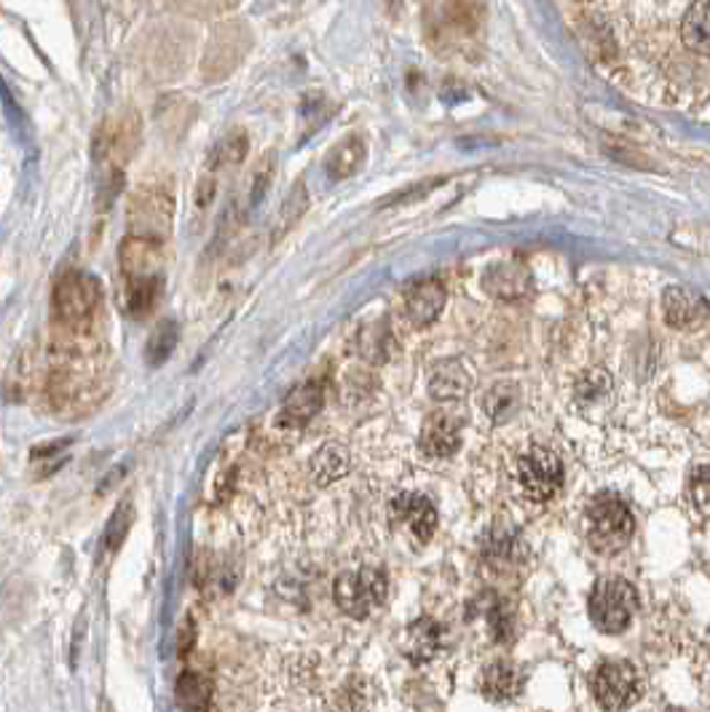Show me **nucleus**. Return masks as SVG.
Returning <instances> with one entry per match:
<instances>
[{"label": "nucleus", "instance_id": "nucleus-8", "mask_svg": "<svg viewBox=\"0 0 710 712\" xmlns=\"http://www.w3.org/2000/svg\"><path fill=\"white\" fill-rule=\"evenodd\" d=\"M126 217H130V230L134 236H145V239L164 241L166 236L172 234L175 198H172L169 190L156 188V185L140 188V190H134L132 198H130V209H126Z\"/></svg>", "mask_w": 710, "mask_h": 712}, {"label": "nucleus", "instance_id": "nucleus-2", "mask_svg": "<svg viewBox=\"0 0 710 712\" xmlns=\"http://www.w3.org/2000/svg\"><path fill=\"white\" fill-rule=\"evenodd\" d=\"M636 519L628 502L617 493H598L585 509V538L598 555H617L628 547Z\"/></svg>", "mask_w": 710, "mask_h": 712}, {"label": "nucleus", "instance_id": "nucleus-15", "mask_svg": "<svg viewBox=\"0 0 710 712\" xmlns=\"http://www.w3.org/2000/svg\"><path fill=\"white\" fill-rule=\"evenodd\" d=\"M445 287L440 285V281H421V285H415L413 290H408L405 295V313H408V322L413 327H419V330H424V327H430L434 319L443 313L445 308Z\"/></svg>", "mask_w": 710, "mask_h": 712}, {"label": "nucleus", "instance_id": "nucleus-17", "mask_svg": "<svg viewBox=\"0 0 710 712\" xmlns=\"http://www.w3.org/2000/svg\"><path fill=\"white\" fill-rule=\"evenodd\" d=\"M483 287L502 300L521 298V295H526L528 287H531L528 268L523 266V262H515V260L491 262L488 271L483 274Z\"/></svg>", "mask_w": 710, "mask_h": 712}, {"label": "nucleus", "instance_id": "nucleus-32", "mask_svg": "<svg viewBox=\"0 0 710 712\" xmlns=\"http://www.w3.org/2000/svg\"><path fill=\"white\" fill-rule=\"evenodd\" d=\"M306 204H309V198H306V190L303 185H296L292 188V194L287 196V202L281 204V211H279V230L274 236H281L285 230H290L296 223L300 220V215L306 211Z\"/></svg>", "mask_w": 710, "mask_h": 712}, {"label": "nucleus", "instance_id": "nucleus-16", "mask_svg": "<svg viewBox=\"0 0 710 712\" xmlns=\"http://www.w3.org/2000/svg\"><path fill=\"white\" fill-rule=\"evenodd\" d=\"M440 648H443V627L430 619V616L415 619L405 630V638H402V653H405L413 664L432 662L440 653Z\"/></svg>", "mask_w": 710, "mask_h": 712}, {"label": "nucleus", "instance_id": "nucleus-14", "mask_svg": "<svg viewBox=\"0 0 710 712\" xmlns=\"http://www.w3.org/2000/svg\"><path fill=\"white\" fill-rule=\"evenodd\" d=\"M523 685H526V675L521 667L504 662V659L491 662L480 675V691L491 702H513L523 694Z\"/></svg>", "mask_w": 710, "mask_h": 712}, {"label": "nucleus", "instance_id": "nucleus-27", "mask_svg": "<svg viewBox=\"0 0 710 712\" xmlns=\"http://www.w3.org/2000/svg\"><path fill=\"white\" fill-rule=\"evenodd\" d=\"M364 158V143L360 137H349L343 140L341 145L332 147V153L328 156V175L332 179H347L354 175L357 169H360Z\"/></svg>", "mask_w": 710, "mask_h": 712}, {"label": "nucleus", "instance_id": "nucleus-10", "mask_svg": "<svg viewBox=\"0 0 710 712\" xmlns=\"http://www.w3.org/2000/svg\"><path fill=\"white\" fill-rule=\"evenodd\" d=\"M480 557L496 574H513L526 560V541L507 525H494L480 538Z\"/></svg>", "mask_w": 710, "mask_h": 712}, {"label": "nucleus", "instance_id": "nucleus-19", "mask_svg": "<svg viewBox=\"0 0 710 712\" xmlns=\"http://www.w3.org/2000/svg\"><path fill=\"white\" fill-rule=\"evenodd\" d=\"M472 378L459 359H440L432 364L430 391L434 400H462L470 394Z\"/></svg>", "mask_w": 710, "mask_h": 712}, {"label": "nucleus", "instance_id": "nucleus-30", "mask_svg": "<svg viewBox=\"0 0 710 712\" xmlns=\"http://www.w3.org/2000/svg\"><path fill=\"white\" fill-rule=\"evenodd\" d=\"M247 151H249V140H247L245 132L226 134V137L220 140V145L215 147L213 166H215V169H220V166L241 164L247 158Z\"/></svg>", "mask_w": 710, "mask_h": 712}, {"label": "nucleus", "instance_id": "nucleus-1", "mask_svg": "<svg viewBox=\"0 0 710 712\" xmlns=\"http://www.w3.org/2000/svg\"><path fill=\"white\" fill-rule=\"evenodd\" d=\"M140 145V118L134 113H121L105 121L94 140V162L100 166L102 190L105 198H113L121 190L124 166L130 164Z\"/></svg>", "mask_w": 710, "mask_h": 712}, {"label": "nucleus", "instance_id": "nucleus-24", "mask_svg": "<svg viewBox=\"0 0 710 712\" xmlns=\"http://www.w3.org/2000/svg\"><path fill=\"white\" fill-rule=\"evenodd\" d=\"M485 625H488L491 638L498 646L513 643L517 634V613L515 606L507 598H494L488 602V611H485Z\"/></svg>", "mask_w": 710, "mask_h": 712}, {"label": "nucleus", "instance_id": "nucleus-25", "mask_svg": "<svg viewBox=\"0 0 710 712\" xmlns=\"http://www.w3.org/2000/svg\"><path fill=\"white\" fill-rule=\"evenodd\" d=\"M177 340H181V327L172 319H164L153 327L148 343H145V362L151 368H162L166 359L172 357V351L177 349Z\"/></svg>", "mask_w": 710, "mask_h": 712}, {"label": "nucleus", "instance_id": "nucleus-20", "mask_svg": "<svg viewBox=\"0 0 710 712\" xmlns=\"http://www.w3.org/2000/svg\"><path fill=\"white\" fill-rule=\"evenodd\" d=\"M683 47L700 56H710V0H694L681 22Z\"/></svg>", "mask_w": 710, "mask_h": 712}, {"label": "nucleus", "instance_id": "nucleus-34", "mask_svg": "<svg viewBox=\"0 0 710 712\" xmlns=\"http://www.w3.org/2000/svg\"><path fill=\"white\" fill-rule=\"evenodd\" d=\"M215 190H217V183H215V175H204L202 179H198V185H196V204L198 207H209V204H213V198H215Z\"/></svg>", "mask_w": 710, "mask_h": 712}, {"label": "nucleus", "instance_id": "nucleus-3", "mask_svg": "<svg viewBox=\"0 0 710 712\" xmlns=\"http://www.w3.org/2000/svg\"><path fill=\"white\" fill-rule=\"evenodd\" d=\"M638 608V592L628 579L619 576H609L600 579L593 587L590 600H587V611H590V621L598 627V632L619 634L630 627L632 616Z\"/></svg>", "mask_w": 710, "mask_h": 712}, {"label": "nucleus", "instance_id": "nucleus-21", "mask_svg": "<svg viewBox=\"0 0 710 712\" xmlns=\"http://www.w3.org/2000/svg\"><path fill=\"white\" fill-rule=\"evenodd\" d=\"M309 469L317 485H330L351 469V455L347 447L338 445V442H328V445H322L311 455Z\"/></svg>", "mask_w": 710, "mask_h": 712}, {"label": "nucleus", "instance_id": "nucleus-26", "mask_svg": "<svg viewBox=\"0 0 710 712\" xmlns=\"http://www.w3.org/2000/svg\"><path fill=\"white\" fill-rule=\"evenodd\" d=\"M175 694L185 710L213 708V683H209V678L198 675V672H183L181 680H177Z\"/></svg>", "mask_w": 710, "mask_h": 712}, {"label": "nucleus", "instance_id": "nucleus-13", "mask_svg": "<svg viewBox=\"0 0 710 712\" xmlns=\"http://www.w3.org/2000/svg\"><path fill=\"white\" fill-rule=\"evenodd\" d=\"M459 445H462V426L451 413L440 410L424 421L419 434L421 453L430 455V458H451L459 451Z\"/></svg>", "mask_w": 710, "mask_h": 712}, {"label": "nucleus", "instance_id": "nucleus-6", "mask_svg": "<svg viewBox=\"0 0 710 712\" xmlns=\"http://www.w3.org/2000/svg\"><path fill=\"white\" fill-rule=\"evenodd\" d=\"M515 483L517 491L534 504H545L558 496L563 487V464L558 453L542 445L531 447L517 458Z\"/></svg>", "mask_w": 710, "mask_h": 712}, {"label": "nucleus", "instance_id": "nucleus-33", "mask_svg": "<svg viewBox=\"0 0 710 712\" xmlns=\"http://www.w3.org/2000/svg\"><path fill=\"white\" fill-rule=\"evenodd\" d=\"M274 172H277V162H274V153H266V156L260 158L258 166H255V172H253V188H249V204H260V202H264L266 190L271 188Z\"/></svg>", "mask_w": 710, "mask_h": 712}, {"label": "nucleus", "instance_id": "nucleus-35", "mask_svg": "<svg viewBox=\"0 0 710 712\" xmlns=\"http://www.w3.org/2000/svg\"><path fill=\"white\" fill-rule=\"evenodd\" d=\"M194 640H196V632H194V625H185L183 630H181V653H188L191 651V646H194Z\"/></svg>", "mask_w": 710, "mask_h": 712}, {"label": "nucleus", "instance_id": "nucleus-22", "mask_svg": "<svg viewBox=\"0 0 710 712\" xmlns=\"http://www.w3.org/2000/svg\"><path fill=\"white\" fill-rule=\"evenodd\" d=\"M521 407V386L513 381H498L485 391L483 410L494 423H507Z\"/></svg>", "mask_w": 710, "mask_h": 712}, {"label": "nucleus", "instance_id": "nucleus-18", "mask_svg": "<svg viewBox=\"0 0 710 712\" xmlns=\"http://www.w3.org/2000/svg\"><path fill=\"white\" fill-rule=\"evenodd\" d=\"M322 402H325L322 386H319V383H315V381L303 383V386H298L285 400V405H281V410H279V423L287 429L306 426V423H309L319 413V410H322Z\"/></svg>", "mask_w": 710, "mask_h": 712}, {"label": "nucleus", "instance_id": "nucleus-28", "mask_svg": "<svg viewBox=\"0 0 710 712\" xmlns=\"http://www.w3.org/2000/svg\"><path fill=\"white\" fill-rule=\"evenodd\" d=\"M389 351H392V340H389L387 324L379 322L373 327H364L360 336V354L368 362H387Z\"/></svg>", "mask_w": 710, "mask_h": 712}, {"label": "nucleus", "instance_id": "nucleus-11", "mask_svg": "<svg viewBox=\"0 0 710 712\" xmlns=\"http://www.w3.org/2000/svg\"><path fill=\"white\" fill-rule=\"evenodd\" d=\"M121 271L126 281L134 279H164V241L130 236L121 244Z\"/></svg>", "mask_w": 710, "mask_h": 712}, {"label": "nucleus", "instance_id": "nucleus-23", "mask_svg": "<svg viewBox=\"0 0 710 712\" xmlns=\"http://www.w3.org/2000/svg\"><path fill=\"white\" fill-rule=\"evenodd\" d=\"M164 292V279H134L126 281V313L134 319H143L156 308Z\"/></svg>", "mask_w": 710, "mask_h": 712}, {"label": "nucleus", "instance_id": "nucleus-29", "mask_svg": "<svg viewBox=\"0 0 710 712\" xmlns=\"http://www.w3.org/2000/svg\"><path fill=\"white\" fill-rule=\"evenodd\" d=\"M132 519H134V509L130 502H121L116 506V512H113L111 519H107L105 525V534H102V544H105L107 549L116 551L121 544L126 541V536H130V528H132Z\"/></svg>", "mask_w": 710, "mask_h": 712}, {"label": "nucleus", "instance_id": "nucleus-12", "mask_svg": "<svg viewBox=\"0 0 710 712\" xmlns=\"http://www.w3.org/2000/svg\"><path fill=\"white\" fill-rule=\"evenodd\" d=\"M662 313L673 330H689L710 317V303L692 287H670L662 295Z\"/></svg>", "mask_w": 710, "mask_h": 712}, {"label": "nucleus", "instance_id": "nucleus-9", "mask_svg": "<svg viewBox=\"0 0 710 712\" xmlns=\"http://www.w3.org/2000/svg\"><path fill=\"white\" fill-rule=\"evenodd\" d=\"M389 519L408 530L419 544H426L438 530V509L426 496L421 493H400L392 504H389Z\"/></svg>", "mask_w": 710, "mask_h": 712}, {"label": "nucleus", "instance_id": "nucleus-31", "mask_svg": "<svg viewBox=\"0 0 710 712\" xmlns=\"http://www.w3.org/2000/svg\"><path fill=\"white\" fill-rule=\"evenodd\" d=\"M687 496L689 502H692L697 515L708 519L710 517V466H697V469L689 474Z\"/></svg>", "mask_w": 710, "mask_h": 712}, {"label": "nucleus", "instance_id": "nucleus-5", "mask_svg": "<svg viewBox=\"0 0 710 712\" xmlns=\"http://www.w3.org/2000/svg\"><path fill=\"white\" fill-rule=\"evenodd\" d=\"M389 581L381 568L364 566L357 570H343L332 584V598L336 606L351 619H364L373 608L387 600Z\"/></svg>", "mask_w": 710, "mask_h": 712}, {"label": "nucleus", "instance_id": "nucleus-4", "mask_svg": "<svg viewBox=\"0 0 710 712\" xmlns=\"http://www.w3.org/2000/svg\"><path fill=\"white\" fill-rule=\"evenodd\" d=\"M51 306H54V319L65 327V330H86L100 306L97 279L81 271L65 274L56 281Z\"/></svg>", "mask_w": 710, "mask_h": 712}, {"label": "nucleus", "instance_id": "nucleus-7", "mask_svg": "<svg viewBox=\"0 0 710 712\" xmlns=\"http://www.w3.org/2000/svg\"><path fill=\"white\" fill-rule=\"evenodd\" d=\"M590 691L604 710H628L641 699V675L625 659H609L593 670Z\"/></svg>", "mask_w": 710, "mask_h": 712}]
</instances>
